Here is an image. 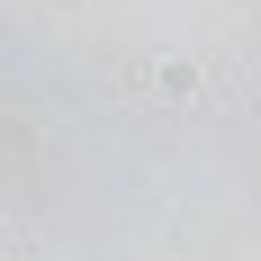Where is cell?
Returning <instances> with one entry per match:
<instances>
[{
	"label": "cell",
	"instance_id": "6da1fadb",
	"mask_svg": "<svg viewBox=\"0 0 261 261\" xmlns=\"http://www.w3.org/2000/svg\"><path fill=\"white\" fill-rule=\"evenodd\" d=\"M144 81H153V90H162V99H171V108H189V99H198V90H207V72H198L189 54H153V72H144Z\"/></svg>",
	"mask_w": 261,
	"mask_h": 261
}]
</instances>
